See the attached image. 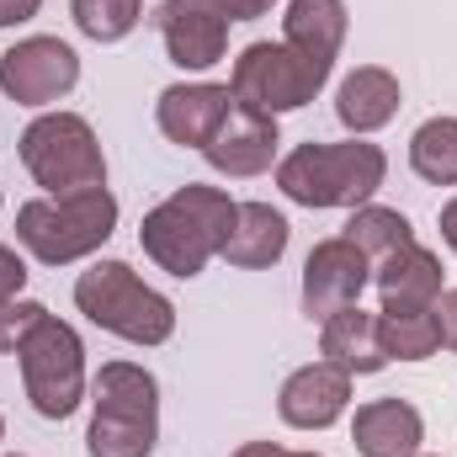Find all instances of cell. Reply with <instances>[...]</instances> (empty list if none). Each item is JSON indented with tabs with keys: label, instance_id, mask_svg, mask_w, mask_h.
<instances>
[{
	"label": "cell",
	"instance_id": "1",
	"mask_svg": "<svg viewBox=\"0 0 457 457\" xmlns=\"http://www.w3.org/2000/svg\"><path fill=\"white\" fill-rule=\"evenodd\" d=\"M234 219H239V203L228 197L224 187L187 181V187H176L165 203H154L144 213L138 245H144V255L160 271L192 282V277L208 271L213 255H224L228 234H234Z\"/></svg>",
	"mask_w": 457,
	"mask_h": 457
},
{
	"label": "cell",
	"instance_id": "2",
	"mask_svg": "<svg viewBox=\"0 0 457 457\" xmlns=\"http://www.w3.org/2000/svg\"><path fill=\"white\" fill-rule=\"evenodd\" d=\"M388 176V154L367 138L345 144H298L277 160V187L298 208H361L378 197Z\"/></svg>",
	"mask_w": 457,
	"mask_h": 457
},
{
	"label": "cell",
	"instance_id": "3",
	"mask_svg": "<svg viewBox=\"0 0 457 457\" xmlns=\"http://www.w3.org/2000/svg\"><path fill=\"white\" fill-rule=\"evenodd\" d=\"M75 309L128 345H165L176 336V303L149 287L128 261H91L75 277Z\"/></svg>",
	"mask_w": 457,
	"mask_h": 457
},
{
	"label": "cell",
	"instance_id": "4",
	"mask_svg": "<svg viewBox=\"0 0 457 457\" xmlns=\"http://www.w3.org/2000/svg\"><path fill=\"white\" fill-rule=\"evenodd\" d=\"M160 442V383L138 361H107L91 378V457H149Z\"/></svg>",
	"mask_w": 457,
	"mask_h": 457
},
{
	"label": "cell",
	"instance_id": "5",
	"mask_svg": "<svg viewBox=\"0 0 457 457\" xmlns=\"http://www.w3.org/2000/svg\"><path fill=\"white\" fill-rule=\"evenodd\" d=\"M117 228L112 187H86L64 197H32L16 208V239L32 261L43 266H75L96 255Z\"/></svg>",
	"mask_w": 457,
	"mask_h": 457
},
{
	"label": "cell",
	"instance_id": "6",
	"mask_svg": "<svg viewBox=\"0 0 457 457\" xmlns=\"http://www.w3.org/2000/svg\"><path fill=\"white\" fill-rule=\"evenodd\" d=\"M16 154H21L27 176L43 187V197L107 187L102 138H96V128H91L80 112H37L27 128H21Z\"/></svg>",
	"mask_w": 457,
	"mask_h": 457
},
{
	"label": "cell",
	"instance_id": "7",
	"mask_svg": "<svg viewBox=\"0 0 457 457\" xmlns=\"http://www.w3.org/2000/svg\"><path fill=\"white\" fill-rule=\"evenodd\" d=\"M21 361V388L32 399V410L43 420H70L86 404V345L75 336V325H64L59 314H43V325L16 345Z\"/></svg>",
	"mask_w": 457,
	"mask_h": 457
},
{
	"label": "cell",
	"instance_id": "8",
	"mask_svg": "<svg viewBox=\"0 0 457 457\" xmlns=\"http://www.w3.org/2000/svg\"><path fill=\"white\" fill-rule=\"evenodd\" d=\"M330 86V70H320L314 59H303L287 43H250L234 59L228 91L239 112H261V117H282L309 107L320 91Z\"/></svg>",
	"mask_w": 457,
	"mask_h": 457
},
{
	"label": "cell",
	"instance_id": "9",
	"mask_svg": "<svg viewBox=\"0 0 457 457\" xmlns=\"http://www.w3.org/2000/svg\"><path fill=\"white\" fill-rule=\"evenodd\" d=\"M80 86V54L64 37H21L0 54V91L16 107H54Z\"/></svg>",
	"mask_w": 457,
	"mask_h": 457
},
{
	"label": "cell",
	"instance_id": "10",
	"mask_svg": "<svg viewBox=\"0 0 457 457\" xmlns=\"http://www.w3.org/2000/svg\"><path fill=\"white\" fill-rule=\"evenodd\" d=\"M372 282V261L345 239H320L314 250H309V261H303V314L309 320H330V314H341L351 303H361V287Z\"/></svg>",
	"mask_w": 457,
	"mask_h": 457
},
{
	"label": "cell",
	"instance_id": "11",
	"mask_svg": "<svg viewBox=\"0 0 457 457\" xmlns=\"http://www.w3.org/2000/svg\"><path fill=\"white\" fill-rule=\"evenodd\" d=\"M345 410H351V372H341L325 356L287 372L277 388V415L293 431H330Z\"/></svg>",
	"mask_w": 457,
	"mask_h": 457
},
{
	"label": "cell",
	"instance_id": "12",
	"mask_svg": "<svg viewBox=\"0 0 457 457\" xmlns=\"http://www.w3.org/2000/svg\"><path fill=\"white\" fill-rule=\"evenodd\" d=\"M234 117V91L213 86V80H181V86H165L160 102H154V122L170 144L181 149H208L213 133Z\"/></svg>",
	"mask_w": 457,
	"mask_h": 457
},
{
	"label": "cell",
	"instance_id": "13",
	"mask_svg": "<svg viewBox=\"0 0 457 457\" xmlns=\"http://www.w3.org/2000/svg\"><path fill=\"white\" fill-rule=\"evenodd\" d=\"M154 27H160V43H165V59L176 70H213L228 48V21L213 11H197V5H181V0H165L154 11Z\"/></svg>",
	"mask_w": 457,
	"mask_h": 457
},
{
	"label": "cell",
	"instance_id": "14",
	"mask_svg": "<svg viewBox=\"0 0 457 457\" xmlns=\"http://www.w3.org/2000/svg\"><path fill=\"white\" fill-rule=\"evenodd\" d=\"M277 149H282L277 117L239 112V107H234V117H228L224 128L213 133V144L203 149V160H208L219 176H234V181H245V176H261V170H271Z\"/></svg>",
	"mask_w": 457,
	"mask_h": 457
},
{
	"label": "cell",
	"instance_id": "15",
	"mask_svg": "<svg viewBox=\"0 0 457 457\" xmlns=\"http://www.w3.org/2000/svg\"><path fill=\"white\" fill-rule=\"evenodd\" d=\"M351 442H356L361 457H410V453H420V442H426V420H420V410L410 399L383 394V399L356 404Z\"/></svg>",
	"mask_w": 457,
	"mask_h": 457
},
{
	"label": "cell",
	"instance_id": "16",
	"mask_svg": "<svg viewBox=\"0 0 457 457\" xmlns=\"http://www.w3.org/2000/svg\"><path fill=\"white\" fill-rule=\"evenodd\" d=\"M372 282H378V298L383 309L378 314H399V309H431L447 287H442V255L426 250L420 239L394 250L388 261L372 266Z\"/></svg>",
	"mask_w": 457,
	"mask_h": 457
},
{
	"label": "cell",
	"instance_id": "17",
	"mask_svg": "<svg viewBox=\"0 0 457 457\" xmlns=\"http://www.w3.org/2000/svg\"><path fill=\"white\" fill-rule=\"evenodd\" d=\"M399 102H404V91H399L394 70L356 64L341 80V91H336V117H341V128L351 138H367V133H378V128H388L399 117Z\"/></svg>",
	"mask_w": 457,
	"mask_h": 457
},
{
	"label": "cell",
	"instance_id": "18",
	"mask_svg": "<svg viewBox=\"0 0 457 457\" xmlns=\"http://www.w3.org/2000/svg\"><path fill=\"white\" fill-rule=\"evenodd\" d=\"M345 32H351L345 0H287V11H282V43L298 48L303 59H314L320 70H336Z\"/></svg>",
	"mask_w": 457,
	"mask_h": 457
},
{
	"label": "cell",
	"instance_id": "19",
	"mask_svg": "<svg viewBox=\"0 0 457 457\" xmlns=\"http://www.w3.org/2000/svg\"><path fill=\"white\" fill-rule=\"evenodd\" d=\"M320 356L336 361L351 378H372L388 367V351H383V330H378V314H367L361 303H351L341 314H330L320 325Z\"/></svg>",
	"mask_w": 457,
	"mask_h": 457
},
{
	"label": "cell",
	"instance_id": "20",
	"mask_svg": "<svg viewBox=\"0 0 457 457\" xmlns=\"http://www.w3.org/2000/svg\"><path fill=\"white\" fill-rule=\"evenodd\" d=\"M287 239H293V224L271 208V203H239V219H234V234L224 245V261L239 266V271H266L287 255Z\"/></svg>",
	"mask_w": 457,
	"mask_h": 457
},
{
	"label": "cell",
	"instance_id": "21",
	"mask_svg": "<svg viewBox=\"0 0 457 457\" xmlns=\"http://www.w3.org/2000/svg\"><path fill=\"white\" fill-rule=\"evenodd\" d=\"M345 239L378 266V261H388L394 250H404V245H415V224L399 213V208H383V203H361V208H351V219H345Z\"/></svg>",
	"mask_w": 457,
	"mask_h": 457
},
{
	"label": "cell",
	"instance_id": "22",
	"mask_svg": "<svg viewBox=\"0 0 457 457\" xmlns=\"http://www.w3.org/2000/svg\"><path fill=\"white\" fill-rule=\"evenodd\" d=\"M410 170L431 187H457V117H426L410 133Z\"/></svg>",
	"mask_w": 457,
	"mask_h": 457
},
{
	"label": "cell",
	"instance_id": "23",
	"mask_svg": "<svg viewBox=\"0 0 457 457\" xmlns=\"http://www.w3.org/2000/svg\"><path fill=\"white\" fill-rule=\"evenodd\" d=\"M383 330V351L388 361H426L442 351V325L436 309H399V314H378Z\"/></svg>",
	"mask_w": 457,
	"mask_h": 457
},
{
	"label": "cell",
	"instance_id": "24",
	"mask_svg": "<svg viewBox=\"0 0 457 457\" xmlns=\"http://www.w3.org/2000/svg\"><path fill=\"white\" fill-rule=\"evenodd\" d=\"M70 16L91 43H122L144 21V0H70Z\"/></svg>",
	"mask_w": 457,
	"mask_h": 457
},
{
	"label": "cell",
	"instance_id": "25",
	"mask_svg": "<svg viewBox=\"0 0 457 457\" xmlns=\"http://www.w3.org/2000/svg\"><path fill=\"white\" fill-rule=\"evenodd\" d=\"M43 314H48V309H43L37 298H11V303H0V356H16V345L43 325Z\"/></svg>",
	"mask_w": 457,
	"mask_h": 457
},
{
	"label": "cell",
	"instance_id": "26",
	"mask_svg": "<svg viewBox=\"0 0 457 457\" xmlns=\"http://www.w3.org/2000/svg\"><path fill=\"white\" fill-rule=\"evenodd\" d=\"M181 5L213 11V16H224V21H261V16H271L277 0H181Z\"/></svg>",
	"mask_w": 457,
	"mask_h": 457
},
{
	"label": "cell",
	"instance_id": "27",
	"mask_svg": "<svg viewBox=\"0 0 457 457\" xmlns=\"http://www.w3.org/2000/svg\"><path fill=\"white\" fill-rule=\"evenodd\" d=\"M21 287H27V261L11 245H0V303L21 298Z\"/></svg>",
	"mask_w": 457,
	"mask_h": 457
},
{
	"label": "cell",
	"instance_id": "28",
	"mask_svg": "<svg viewBox=\"0 0 457 457\" xmlns=\"http://www.w3.org/2000/svg\"><path fill=\"white\" fill-rule=\"evenodd\" d=\"M431 309H436V325H442V345H447V351H457V287H447Z\"/></svg>",
	"mask_w": 457,
	"mask_h": 457
},
{
	"label": "cell",
	"instance_id": "29",
	"mask_svg": "<svg viewBox=\"0 0 457 457\" xmlns=\"http://www.w3.org/2000/svg\"><path fill=\"white\" fill-rule=\"evenodd\" d=\"M43 11V0H0V32L5 27H21V21H32Z\"/></svg>",
	"mask_w": 457,
	"mask_h": 457
},
{
	"label": "cell",
	"instance_id": "30",
	"mask_svg": "<svg viewBox=\"0 0 457 457\" xmlns=\"http://www.w3.org/2000/svg\"><path fill=\"white\" fill-rule=\"evenodd\" d=\"M436 228H442V245L457 255V197L453 203H442V213H436Z\"/></svg>",
	"mask_w": 457,
	"mask_h": 457
},
{
	"label": "cell",
	"instance_id": "31",
	"mask_svg": "<svg viewBox=\"0 0 457 457\" xmlns=\"http://www.w3.org/2000/svg\"><path fill=\"white\" fill-rule=\"evenodd\" d=\"M228 457H282V447L277 442H245L239 453H228Z\"/></svg>",
	"mask_w": 457,
	"mask_h": 457
},
{
	"label": "cell",
	"instance_id": "32",
	"mask_svg": "<svg viewBox=\"0 0 457 457\" xmlns=\"http://www.w3.org/2000/svg\"><path fill=\"white\" fill-rule=\"evenodd\" d=\"M282 457H320V453H287V447H282Z\"/></svg>",
	"mask_w": 457,
	"mask_h": 457
},
{
	"label": "cell",
	"instance_id": "33",
	"mask_svg": "<svg viewBox=\"0 0 457 457\" xmlns=\"http://www.w3.org/2000/svg\"><path fill=\"white\" fill-rule=\"evenodd\" d=\"M0 442H5V415H0Z\"/></svg>",
	"mask_w": 457,
	"mask_h": 457
},
{
	"label": "cell",
	"instance_id": "34",
	"mask_svg": "<svg viewBox=\"0 0 457 457\" xmlns=\"http://www.w3.org/2000/svg\"><path fill=\"white\" fill-rule=\"evenodd\" d=\"M410 457H436V453H410Z\"/></svg>",
	"mask_w": 457,
	"mask_h": 457
},
{
	"label": "cell",
	"instance_id": "35",
	"mask_svg": "<svg viewBox=\"0 0 457 457\" xmlns=\"http://www.w3.org/2000/svg\"><path fill=\"white\" fill-rule=\"evenodd\" d=\"M11 457H16V453H11Z\"/></svg>",
	"mask_w": 457,
	"mask_h": 457
}]
</instances>
